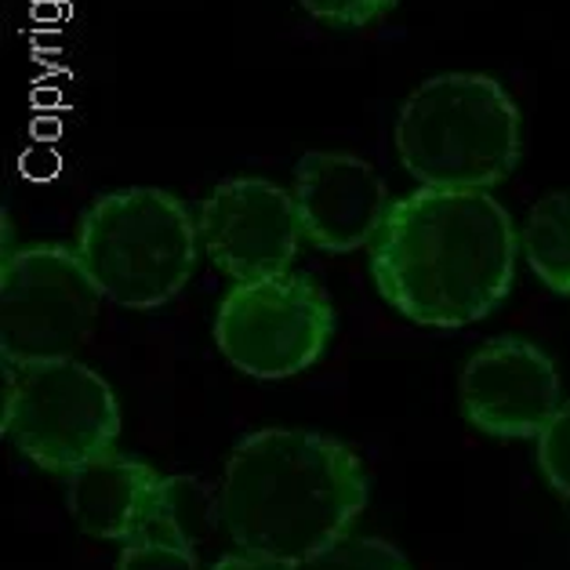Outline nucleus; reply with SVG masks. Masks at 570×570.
<instances>
[{
    "label": "nucleus",
    "instance_id": "11",
    "mask_svg": "<svg viewBox=\"0 0 570 570\" xmlns=\"http://www.w3.org/2000/svg\"><path fill=\"white\" fill-rule=\"evenodd\" d=\"M160 472L128 454H102L66 476V509L91 538L128 541L157 498Z\"/></svg>",
    "mask_w": 570,
    "mask_h": 570
},
{
    "label": "nucleus",
    "instance_id": "16",
    "mask_svg": "<svg viewBox=\"0 0 570 570\" xmlns=\"http://www.w3.org/2000/svg\"><path fill=\"white\" fill-rule=\"evenodd\" d=\"M538 469L552 491L570 502V403H563L538 433Z\"/></svg>",
    "mask_w": 570,
    "mask_h": 570
},
{
    "label": "nucleus",
    "instance_id": "7",
    "mask_svg": "<svg viewBox=\"0 0 570 570\" xmlns=\"http://www.w3.org/2000/svg\"><path fill=\"white\" fill-rule=\"evenodd\" d=\"M215 345L229 364L258 382L309 371L335 338V305L305 273L233 284L215 313Z\"/></svg>",
    "mask_w": 570,
    "mask_h": 570
},
{
    "label": "nucleus",
    "instance_id": "5",
    "mask_svg": "<svg viewBox=\"0 0 570 570\" xmlns=\"http://www.w3.org/2000/svg\"><path fill=\"white\" fill-rule=\"evenodd\" d=\"M0 429L26 462L69 476L95 458L114 454L120 403L114 385L80 360L4 364Z\"/></svg>",
    "mask_w": 570,
    "mask_h": 570
},
{
    "label": "nucleus",
    "instance_id": "15",
    "mask_svg": "<svg viewBox=\"0 0 570 570\" xmlns=\"http://www.w3.org/2000/svg\"><path fill=\"white\" fill-rule=\"evenodd\" d=\"M117 570H204L197 549L183 546V541L138 534L124 541L117 556Z\"/></svg>",
    "mask_w": 570,
    "mask_h": 570
},
{
    "label": "nucleus",
    "instance_id": "10",
    "mask_svg": "<svg viewBox=\"0 0 570 570\" xmlns=\"http://www.w3.org/2000/svg\"><path fill=\"white\" fill-rule=\"evenodd\" d=\"M295 197L302 240L327 255L371 247L393 212L382 175L364 157L342 149H313L295 164Z\"/></svg>",
    "mask_w": 570,
    "mask_h": 570
},
{
    "label": "nucleus",
    "instance_id": "9",
    "mask_svg": "<svg viewBox=\"0 0 570 570\" xmlns=\"http://www.w3.org/2000/svg\"><path fill=\"white\" fill-rule=\"evenodd\" d=\"M465 422L494 440H538L560 403V371L527 338H491L458 379Z\"/></svg>",
    "mask_w": 570,
    "mask_h": 570
},
{
    "label": "nucleus",
    "instance_id": "17",
    "mask_svg": "<svg viewBox=\"0 0 570 570\" xmlns=\"http://www.w3.org/2000/svg\"><path fill=\"white\" fill-rule=\"evenodd\" d=\"M400 0H298L309 19L331 26V30H364V26L385 19Z\"/></svg>",
    "mask_w": 570,
    "mask_h": 570
},
{
    "label": "nucleus",
    "instance_id": "3",
    "mask_svg": "<svg viewBox=\"0 0 570 570\" xmlns=\"http://www.w3.org/2000/svg\"><path fill=\"white\" fill-rule=\"evenodd\" d=\"M512 95L487 73H436L396 114V157L425 189H494L520 164Z\"/></svg>",
    "mask_w": 570,
    "mask_h": 570
},
{
    "label": "nucleus",
    "instance_id": "8",
    "mask_svg": "<svg viewBox=\"0 0 570 570\" xmlns=\"http://www.w3.org/2000/svg\"><path fill=\"white\" fill-rule=\"evenodd\" d=\"M197 229L215 269L240 281L291 273L302 226L291 189L258 175H236L218 183L197 212Z\"/></svg>",
    "mask_w": 570,
    "mask_h": 570
},
{
    "label": "nucleus",
    "instance_id": "12",
    "mask_svg": "<svg viewBox=\"0 0 570 570\" xmlns=\"http://www.w3.org/2000/svg\"><path fill=\"white\" fill-rule=\"evenodd\" d=\"M520 252L541 284L570 298V189L541 197L523 222Z\"/></svg>",
    "mask_w": 570,
    "mask_h": 570
},
{
    "label": "nucleus",
    "instance_id": "2",
    "mask_svg": "<svg viewBox=\"0 0 570 570\" xmlns=\"http://www.w3.org/2000/svg\"><path fill=\"white\" fill-rule=\"evenodd\" d=\"M367 505V476L345 443L309 429H258L226 458L218 520L240 552L302 567Z\"/></svg>",
    "mask_w": 570,
    "mask_h": 570
},
{
    "label": "nucleus",
    "instance_id": "4",
    "mask_svg": "<svg viewBox=\"0 0 570 570\" xmlns=\"http://www.w3.org/2000/svg\"><path fill=\"white\" fill-rule=\"evenodd\" d=\"M73 247L102 298L124 309H160L193 281L204 244L183 197L131 186L85 207Z\"/></svg>",
    "mask_w": 570,
    "mask_h": 570
},
{
    "label": "nucleus",
    "instance_id": "6",
    "mask_svg": "<svg viewBox=\"0 0 570 570\" xmlns=\"http://www.w3.org/2000/svg\"><path fill=\"white\" fill-rule=\"evenodd\" d=\"M102 291L77 247L40 240L4 252L0 262V356L30 367L73 360L91 338Z\"/></svg>",
    "mask_w": 570,
    "mask_h": 570
},
{
    "label": "nucleus",
    "instance_id": "1",
    "mask_svg": "<svg viewBox=\"0 0 570 570\" xmlns=\"http://www.w3.org/2000/svg\"><path fill=\"white\" fill-rule=\"evenodd\" d=\"M520 236L483 189H414L393 200L371 244V276L400 316L422 327H469L517 281Z\"/></svg>",
    "mask_w": 570,
    "mask_h": 570
},
{
    "label": "nucleus",
    "instance_id": "13",
    "mask_svg": "<svg viewBox=\"0 0 570 570\" xmlns=\"http://www.w3.org/2000/svg\"><path fill=\"white\" fill-rule=\"evenodd\" d=\"M218 517V498H212L193 476H164L157 487V498L146 512L138 534L183 541V546L197 549L200 538L212 531V520ZM131 541V538H128Z\"/></svg>",
    "mask_w": 570,
    "mask_h": 570
},
{
    "label": "nucleus",
    "instance_id": "14",
    "mask_svg": "<svg viewBox=\"0 0 570 570\" xmlns=\"http://www.w3.org/2000/svg\"><path fill=\"white\" fill-rule=\"evenodd\" d=\"M298 570H411V563L396 546H389L382 538L345 534L331 549L305 560Z\"/></svg>",
    "mask_w": 570,
    "mask_h": 570
},
{
    "label": "nucleus",
    "instance_id": "18",
    "mask_svg": "<svg viewBox=\"0 0 570 570\" xmlns=\"http://www.w3.org/2000/svg\"><path fill=\"white\" fill-rule=\"evenodd\" d=\"M212 570H298L295 563H284V560H269V556H255V552H229L222 556L218 563H212Z\"/></svg>",
    "mask_w": 570,
    "mask_h": 570
}]
</instances>
